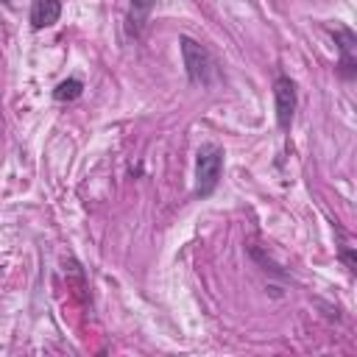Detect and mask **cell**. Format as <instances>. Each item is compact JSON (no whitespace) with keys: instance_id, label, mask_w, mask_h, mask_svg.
I'll list each match as a JSON object with an SVG mask.
<instances>
[{"instance_id":"8992f818","label":"cell","mask_w":357,"mask_h":357,"mask_svg":"<svg viewBox=\"0 0 357 357\" xmlns=\"http://www.w3.org/2000/svg\"><path fill=\"white\" fill-rule=\"evenodd\" d=\"M153 6H156V0H131V6H128V25H126L131 36H142Z\"/></svg>"},{"instance_id":"3957f363","label":"cell","mask_w":357,"mask_h":357,"mask_svg":"<svg viewBox=\"0 0 357 357\" xmlns=\"http://www.w3.org/2000/svg\"><path fill=\"white\" fill-rule=\"evenodd\" d=\"M273 98H276V123L282 131H287L296 117V84L287 75H279L273 84Z\"/></svg>"},{"instance_id":"5b68a950","label":"cell","mask_w":357,"mask_h":357,"mask_svg":"<svg viewBox=\"0 0 357 357\" xmlns=\"http://www.w3.org/2000/svg\"><path fill=\"white\" fill-rule=\"evenodd\" d=\"M61 17V0H36L31 8V25L39 28H50L53 22H59Z\"/></svg>"},{"instance_id":"277c9868","label":"cell","mask_w":357,"mask_h":357,"mask_svg":"<svg viewBox=\"0 0 357 357\" xmlns=\"http://www.w3.org/2000/svg\"><path fill=\"white\" fill-rule=\"evenodd\" d=\"M335 45L340 47V73L346 75V78H351L354 75V64H357V59H354V47H357V36H354V31H349V28H343V25H335Z\"/></svg>"},{"instance_id":"52a82bcc","label":"cell","mask_w":357,"mask_h":357,"mask_svg":"<svg viewBox=\"0 0 357 357\" xmlns=\"http://www.w3.org/2000/svg\"><path fill=\"white\" fill-rule=\"evenodd\" d=\"M81 89H84V84L78 81V78H67V81H61L56 89H53V98L56 100H75L78 95H81Z\"/></svg>"},{"instance_id":"7a4b0ae2","label":"cell","mask_w":357,"mask_h":357,"mask_svg":"<svg viewBox=\"0 0 357 357\" xmlns=\"http://www.w3.org/2000/svg\"><path fill=\"white\" fill-rule=\"evenodd\" d=\"M178 45H181V59H184L187 78L192 84H201V86L212 84V78H215V61H212L209 50L204 45H198L195 39H190V36H181Z\"/></svg>"},{"instance_id":"6da1fadb","label":"cell","mask_w":357,"mask_h":357,"mask_svg":"<svg viewBox=\"0 0 357 357\" xmlns=\"http://www.w3.org/2000/svg\"><path fill=\"white\" fill-rule=\"evenodd\" d=\"M223 176V148L215 142H206L195 153V192L209 195Z\"/></svg>"}]
</instances>
